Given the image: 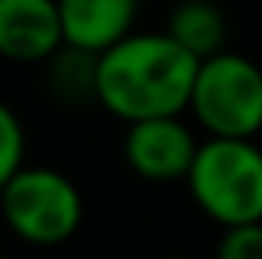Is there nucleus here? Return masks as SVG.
I'll list each match as a JSON object with an SVG mask.
<instances>
[{
	"instance_id": "1",
	"label": "nucleus",
	"mask_w": 262,
	"mask_h": 259,
	"mask_svg": "<svg viewBox=\"0 0 262 259\" xmlns=\"http://www.w3.org/2000/svg\"><path fill=\"white\" fill-rule=\"evenodd\" d=\"M199 57L163 32H128L96 53L92 96L106 114L135 125L149 117H177L188 110Z\"/></svg>"
},
{
	"instance_id": "2",
	"label": "nucleus",
	"mask_w": 262,
	"mask_h": 259,
	"mask_svg": "<svg viewBox=\"0 0 262 259\" xmlns=\"http://www.w3.org/2000/svg\"><path fill=\"white\" fill-rule=\"evenodd\" d=\"M195 206L220 227L262 220V149L255 138H206L184 177Z\"/></svg>"
},
{
	"instance_id": "3",
	"label": "nucleus",
	"mask_w": 262,
	"mask_h": 259,
	"mask_svg": "<svg viewBox=\"0 0 262 259\" xmlns=\"http://www.w3.org/2000/svg\"><path fill=\"white\" fill-rule=\"evenodd\" d=\"M0 216L14 238L36 249H53L75 238L85 203L78 185L57 167H21L0 188Z\"/></svg>"
},
{
	"instance_id": "4",
	"label": "nucleus",
	"mask_w": 262,
	"mask_h": 259,
	"mask_svg": "<svg viewBox=\"0 0 262 259\" xmlns=\"http://www.w3.org/2000/svg\"><path fill=\"white\" fill-rule=\"evenodd\" d=\"M188 110L213 138H255L262 131V68L234 50L206 57Z\"/></svg>"
},
{
	"instance_id": "5",
	"label": "nucleus",
	"mask_w": 262,
	"mask_h": 259,
	"mask_svg": "<svg viewBox=\"0 0 262 259\" xmlns=\"http://www.w3.org/2000/svg\"><path fill=\"white\" fill-rule=\"evenodd\" d=\"M199 153V138L177 117H149L135 121L124 131V160L138 177L167 185L184 181L191 171V160Z\"/></svg>"
},
{
	"instance_id": "6",
	"label": "nucleus",
	"mask_w": 262,
	"mask_h": 259,
	"mask_svg": "<svg viewBox=\"0 0 262 259\" xmlns=\"http://www.w3.org/2000/svg\"><path fill=\"white\" fill-rule=\"evenodd\" d=\"M64 46L57 0H0V57L39 64Z\"/></svg>"
},
{
	"instance_id": "7",
	"label": "nucleus",
	"mask_w": 262,
	"mask_h": 259,
	"mask_svg": "<svg viewBox=\"0 0 262 259\" xmlns=\"http://www.w3.org/2000/svg\"><path fill=\"white\" fill-rule=\"evenodd\" d=\"M57 7L64 46L96 57L131 32L138 0H57Z\"/></svg>"
},
{
	"instance_id": "8",
	"label": "nucleus",
	"mask_w": 262,
	"mask_h": 259,
	"mask_svg": "<svg viewBox=\"0 0 262 259\" xmlns=\"http://www.w3.org/2000/svg\"><path fill=\"white\" fill-rule=\"evenodd\" d=\"M167 32L174 36L184 50H191L199 61L213 57L223 50V39H227V18L216 4L209 0H184L177 4L170 22H167Z\"/></svg>"
},
{
	"instance_id": "9",
	"label": "nucleus",
	"mask_w": 262,
	"mask_h": 259,
	"mask_svg": "<svg viewBox=\"0 0 262 259\" xmlns=\"http://www.w3.org/2000/svg\"><path fill=\"white\" fill-rule=\"evenodd\" d=\"M25 167V128L18 114L0 99V188Z\"/></svg>"
},
{
	"instance_id": "10",
	"label": "nucleus",
	"mask_w": 262,
	"mask_h": 259,
	"mask_svg": "<svg viewBox=\"0 0 262 259\" xmlns=\"http://www.w3.org/2000/svg\"><path fill=\"white\" fill-rule=\"evenodd\" d=\"M216 259H262V220L223 227L216 242Z\"/></svg>"
},
{
	"instance_id": "11",
	"label": "nucleus",
	"mask_w": 262,
	"mask_h": 259,
	"mask_svg": "<svg viewBox=\"0 0 262 259\" xmlns=\"http://www.w3.org/2000/svg\"><path fill=\"white\" fill-rule=\"evenodd\" d=\"M0 259H4V249H0Z\"/></svg>"
}]
</instances>
